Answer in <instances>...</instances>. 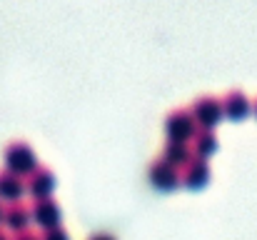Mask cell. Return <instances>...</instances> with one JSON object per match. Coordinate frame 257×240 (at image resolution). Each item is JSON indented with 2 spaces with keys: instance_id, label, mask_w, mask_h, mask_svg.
I'll return each instance as SVG.
<instances>
[{
  "instance_id": "obj_3",
  "label": "cell",
  "mask_w": 257,
  "mask_h": 240,
  "mask_svg": "<svg viewBox=\"0 0 257 240\" xmlns=\"http://www.w3.org/2000/svg\"><path fill=\"white\" fill-rule=\"evenodd\" d=\"M148 178H150V185L158 188V190H163V193H170V190L182 185L180 168L170 165L168 160H163L160 155L153 158V163L148 165Z\"/></svg>"
},
{
  "instance_id": "obj_18",
  "label": "cell",
  "mask_w": 257,
  "mask_h": 240,
  "mask_svg": "<svg viewBox=\"0 0 257 240\" xmlns=\"http://www.w3.org/2000/svg\"><path fill=\"white\" fill-rule=\"evenodd\" d=\"M252 108H255V115H257V98H255V105H252Z\"/></svg>"
},
{
  "instance_id": "obj_7",
  "label": "cell",
  "mask_w": 257,
  "mask_h": 240,
  "mask_svg": "<svg viewBox=\"0 0 257 240\" xmlns=\"http://www.w3.org/2000/svg\"><path fill=\"white\" fill-rule=\"evenodd\" d=\"M180 178H182V185H185V188H190V190H200V188H205L207 180H210V163H207L205 158L192 155V158L182 165Z\"/></svg>"
},
{
  "instance_id": "obj_1",
  "label": "cell",
  "mask_w": 257,
  "mask_h": 240,
  "mask_svg": "<svg viewBox=\"0 0 257 240\" xmlns=\"http://www.w3.org/2000/svg\"><path fill=\"white\" fill-rule=\"evenodd\" d=\"M3 160H5V170H10L20 178H28L38 168V155L25 140L8 143L5 150H3Z\"/></svg>"
},
{
  "instance_id": "obj_13",
  "label": "cell",
  "mask_w": 257,
  "mask_h": 240,
  "mask_svg": "<svg viewBox=\"0 0 257 240\" xmlns=\"http://www.w3.org/2000/svg\"><path fill=\"white\" fill-rule=\"evenodd\" d=\"M40 240H70V235H68V230H65L63 225H55V228H48V230H43Z\"/></svg>"
},
{
  "instance_id": "obj_6",
  "label": "cell",
  "mask_w": 257,
  "mask_h": 240,
  "mask_svg": "<svg viewBox=\"0 0 257 240\" xmlns=\"http://www.w3.org/2000/svg\"><path fill=\"white\" fill-rule=\"evenodd\" d=\"M53 190H55V175H53V170L45 168V165H38V168L25 178V193H30L33 200H38V198H50Z\"/></svg>"
},
{
  "instance_id": "obj_15",
  "label": "cell",
  "mask_w": 257,
  "mask_h": 240,
  "mask_svg": "<svg viewBox=\"0 0 257 240\" xmlns=\"http://www.w3.org/2000/svg\"><path fill=\"white\" fill-rule=\"evenodd\" d=\"M87 240H117L115 235H110V233H92Z\"/></svg>"
},
{
  "instance_id": "obj_5",
  "label": "cell",
  "mask_w": 257,
  "mask_h": 240,
  "mask_svg": "<svg viewBox=\"0 0 257 240\" xmlns=\"http://www.w3.org/2000/svg\"><path fill=\"white\" fill-rule=\"evenodd\" d=\"M30 218H33L43 230H48V228L60 225L63 210H60V205L53 200V195H50V198H38V200H33V205H30Z\"/></svg>"
},
{
  "instance_id": "obj_11",
  "label": "cell",
  "mask_w": 257,
  "mask_h": 240,
  "mask_svg": "<svg viewBox=\"0 0 257 240\" xmlns=\"http://www.w3.org/2000/svg\"><path fill=\"white\" fill-rule=\"evenodd\" d=\"M190 148H192V155L207 160L217 150V138H215V133L210 128H197V133L190 140Z\"/></svg>"
},
{
  "instance_id": "obj_16",
  "label": "cell",
  "mask_w": 257,
  "mask_h": 240,
  "mask_svg": "<svg viewBox=\"0 0 257 240\" xmlns=\"http://www.w3.org/2000/svg\"><path fill=\"white\" fill-rule=\"evenodd\" d=\"M3 213H5V205L0 203V223H3Z\"/></svg>"
},
{
  "instance_id": "obj_9",
  "label": "cell",
  "mask_w": 257,
  "mask_h": 240,
  "mask_svg": "<svg viewBox=\"0 0 257 240\" xmlns=\"http://www.w3.org/2000/svg\"><path fill=\"white\" fill-rule=\"evenodd\" d=\"M3 223H5L13 233H23V230H28V225L33 223V218H30V208H28L23 200H18V203H8V205H5V213H3Z\"/></svg>"
},
{
  "instance_id": "obj_12",
  "label": "cell",
  "mask_w": 257,
  "mask_h": 240,
  "mask_svg": "<svg viewBox=\"0 0 257 240\" xmlns=\"http://www.w3.org/2000/svg\"><path fill=\"white\" fill-rule=\"evenodd\" d=\"M160 158L182 170V165L192 158V148H190V143H182V140H165Z\"/></svg>"
},
{
  "instance_id": "obj_8",
  "label": "cell",
  "mask_w": 257,
  "mask_h": 240,
  "mask_svg": "<svg viewBox=\"0 0 257 240\" xmlns=\"http://www.w3.org/2000/svg\"><path fill=\"white\" fill-rule=\"evenodd\" d=\"M220 103H222V115H230V118H235V120L245 118V115L250 113V108H252L250 98H247L240 88L227 90V93L220 98Z\"/></svg>"
},
{
  "instance_id": "obj_17",
  "label": "cell",
  "mask_w": 257,
  "mask_h": 240,
  "mask_svg": "<svg viewBox=\"0 0 257 240\" xmlns=\"http://www.w3.org/2000/svg\"><path fill=\"white\" fill-rule=\"evenodd\" d=\"M0 240H10V238H8V235H5V233H3V230H0Z\"/></svg>"
},
{
  "instance_id": "obj_14",
  "label": "cell",
  "mask_w": 257,
  "mask_h": 240,
  "mask_svg": "<svg viewBox=\"0 0 257 240\" xmlns=\"http://www.w3.org/2000/svg\"><path fill=\"white\" fill-rule=\"evenodd\" d=\"M13 240H40V235H35L33 230H23V233H15Z\"/></svg>"
},
{
  "instance_id": "obj_4",
  "label": "cell",
  "mask_w": 257,
  "mask_h": 240,
  "mask_svg": "<svg viewBox=\"0 0 257 240\" xmlns=\"http://www.w3.org/2000/svg\"><path fill=\"white\" fill-rule=\"evenodd\" d=\"M190 113H192L197 128H210L212 130V125H217V120L222 118V103H220L217 95H200V98L192 100Z\"/></svg>"
},
{
  "instance_id": "obj_10",
  "label": "cell",
  "mask_w": 257,
  "mask_h": 240,
  "mask_svg": "<svg viewBox=\"0 0 257 240\" xmlns=\"http://www.w3.org/2000/svg\"><path fill=\"white\" fill-rule=\"evenodd\" d=\"M25 195V178L10 173V170H0V203H18Z\"/></svg>"
},
{
  "instance_id": "obj_2",
  "label": "cell",
  "mask_w": 257,
  "mask_h": 240,
  "mask_svg": "<svg viewBox=\"0 0 257 240\" xmlns=\"http://www.w3.org/2000/svg\"><path fill=\"white\" fill-rule=\"evenodd\" d=\"M165 133H168V140H182V143L192 140V135L197 133V123L190 108H172L165 115Z\"/></svg>"
}]
</instances>
